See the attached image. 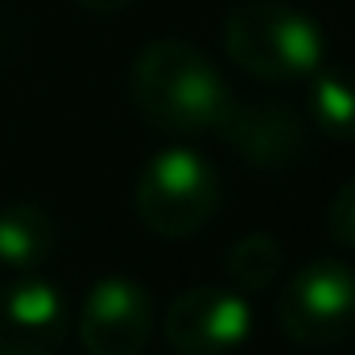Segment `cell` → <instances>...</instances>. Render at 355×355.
I'll return each mask as SVG.
<instances>
[{
    "instance_id": "10",
    "label": "cell",
    "mask_w": 355,
    "mask_h": 355,
    "mask_svg": "<svg viewBox=\"0 0 355 355\" xmlns=\"http://www.w3.org/2000/svg\"><path fill=\"white\" fill-rule=\"evenodd\" d=\"M306 116H310V124L322 137H331V141H355V75L352 71L318 67L310 75Z\"/></svg>"
},
{
    "instance_id": "8",
    "label": "cell",
    "mask_w": 355,
    "mask_h": 355,
    "mask_svg": "<svg viewBox=\"0 0 355 355\" xmlns=\"http://www.w3.org/2000/svg\"><path fill=\"white\" fill-rule=\"evenodd\" d=\"M71 335V302L54 281L0 285V355H54Z\"/></svg>"
},
{
    "instance_id": "13",
    "label": "cell",
    "mask_w": 355,
    "mask_h": 355,
    "mask_svg": "<svg viewBox=\"0 0 355 355\" xmlns=\"http://www.w3.org/2000/svg\"><path fill=\"white\" fill-rule=\"evenodd\" d=\"M79 8H87V12H95V17H116V12H124L132 0H75Z\"/></svg>"
},
{
    "instance_id": "4",
    "label": "cell",
    "mask_w": 355,
    "mask_h": 355,
    "mask_svg": "<svg viewBox=\"0 0 355 355\" xmlns=\"http://www.w3.org/2000/svg\"><path fill=\"white\" fill-rule=\"evenodd\" d=\"M277 331L297 347H335L355 331V268L318 257L297 272L277 293L272 306Z\"/></svg>"
},
{
    "instance_id": "5",
    "label": "cell",
    "mask_w": 355,
    "mask_h": 355,
    "mask_svg": "<svg viewBox=\"0 0 355 355\" xmlns=\"http://www.w3.org/2000/svg\"><path fill=\"white\" fill-rule=\"evenodd\" d=\"M162 335L174 355H236L252 339V306L236 289L190 285L170 302Z\"/></svg>"
},
{
    "instance_id": "6",
    "label": "cell",
    "mask_w": 355,
    "mask_h": 355,
    "mask_svg": "<svg viewBox=\"0 0 355 355\" xmlns=\"http://www.w3.org/2000/svg\"><path fill=\"white\" fill-rule=\"evenodd\" d=\"M79 339L87 355H141L153 339V297L132 277L95 281L79 306Z\"/></svg>"
},
{
    "instance_id": "11",
    "label": "cell",
    "mask_w": 355,
    "mask_h": 355,
    "mask_svg": "<svg viewBox=\"0 0 355 355\" xmlns=\"http://www.w3.org/2000/svg\"><path fill=\"white\" fill-rule=\"evenodd\" d=\"M285 265V248L277 236L268 232H248L240 236L227 257H223V268H227V281L236 293H261L277 281V272Z\"/></svg>"
},
{
    "instance_id": "12",
    "label": "cell",
    "mask_w": 355,
    "mask_h": 355,
    "mask_svg": "<svg viewBox=\"0 0 355 355\" xmlns=\"http://www.w3.org/2000/svg\"><path fill=\"white\" fill-rule=\"evenodd\" d=\"M327 223H331V236L343 244V248H355V178H347L335 198H331V211H327Z\"/></svg>"
},
{
    "instance_id": "3",
    "label": "cell",
    "mask_w": 355,
    "mask_h": 355,
    "mask_svg": "<svg viewBox=\"0 0 355 355\" xmlns=\"http://www.w3.org/2000/svg\"><path fill=\"white\" fill-rule=\"evenodd\" d=\"M132 202L145 232L162 240H190L215 219L223 202V182L198 149L170 145L145 162Z\"/></svg>"
},
{
    "instance_id": "1",
    "label": "cell",
    "mask_w": 355,
    "mask_h": 355,
    "mask_svg": "<svg viewBox=\"0 0 355 355\" xmlns=\"http://www.w3.org/2000/svg\"><path fill=\"white\" fill-rule=\"evenodd\" d=\"M128 95L137 112L170 137L215 132L232 107L227 79L186 37H157L141 46L128 71Z\"/></svg>"
},
{
    "instance_id": "9",
    "label": "cell",
    "mask_w": 355,
    "mask_h": 355,
    "mask_svg": "<svg viewBox=\"0 0 355 355\" xmlns=\"http://www.w3.org/2000/svg\"><path fill=\"white\" fill-rule=\"evenodd\" d=\"M54 244H58V227L37 202H8L0 211V268L33 272L50 261Z\"/></svg>"
},
{
    "instance_id": "7",
    "label": "cell",
    "mask_w": 355,
    "mask_h": 355,
    "mask_svg": "<svg viewBox=\"0 0 355 355\" xmlns=\"http://www.w3.org/2000/svg\"><path fill=\"white\" fill-rule=\"evenodd\" d=\"M223 137V145L244 157L252 170H293L306 157L310 145V124L281 99H265V103H236L227 107V116L215 128Z\"/></svg>"
},
{
    "instance_id": "2",
    "label": "cell",
    "mask_w": 355,
    "mask_h": 355,
    "mask_svg": "<svg viewBox=\"0 0 355 355\" xmlns=\"http://www.w3.org/2000/svg\"><path fill=\"white\" fill-rule=\"evenodd\" d=\"M223 50L244 75H252L261 83L310 79L327 58L318 21H310L306 12H297L289 4H272V0L240 4L227 12Z\"/></svg>"
}]
</instances>
